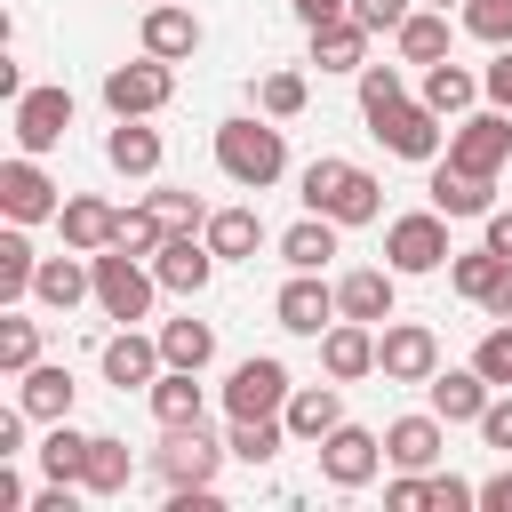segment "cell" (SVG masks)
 <instances>
[{
	"instance_id": "f546056e",
	"label": "cell",
	"mask_w": 512,
	"mask_h": 512,
	"mask_svg": "<svg viewBox=\"0 0 512 512\" xmlns=\"http://www.w3.org/2000/svg\"><path fill=\"white\" fill-rule=\"evenodd\" d=\"M328 256H336V216H312V208H304V224L280 232V264H288V272H320Z\"/></svg>"
},
{
	"instance_id": "ba28073f",
	"label": "cell",
	"mask_w": 512,
	"mask_h": 512,
	"mask_svg": "<svg viewBox=\"0 0 512 512\" xmlns=\"http://www.w3.org/2000/svg\"><path fill=\"white\" fill-rule=\"evenodd\" d=\"M448 160L456 168H472V176H496L504 160H512V112H464L456 128H448Z\"/></svg>"
},
{
	"instance_id": "74e56055",
	"label": "cell",
	"mask_w": 512,
	"mask_h": 512,
	"mask_svg": "<svg viewBox=\"0 0 512 512\" xmlns=\"http://www.w3.org/2000/svg\"><path fill=\"white\" fill-rule=\"evenodd\" d=\"M32 272H40L32 240H24V224H8V232H0V296H8V304L32 296Z\"/></svg>"
},
{
	"instance_id": "4316f807",
	"label": "cell",
	"mask_w": 512,
	"mask_h": 512,
	"mask_svg": "<svg viewBox=\"0 0 512 512\" xmlns=\"http://www.w3.org/2000/svg\"><path fill=\"white\" fill-rule=\"evenodd\" d=\"M16 408H24L32 424H64V416H72V376L48 368V360H32L24 384H16Z\"/></svg>"
},
{
	"instance_id": "9a60e30c",
	"label": "cell",
	"mask_w": 512,
	"mask_h": 512,
	"mask_svg": "<svg viewBox=\"0 0 512 512\" xmlns=\"http://www.w3.org/2000/svg\"><path fill=\"white\" fill-rule=\"evenodd\" d=\"M440 448H448V424L424 408V416H392L384 424V464L392 472H432L440 464Z\"/></svg>"
},
{
	"instance_id": "91938a15",
	"label": "cell",
	"mask_w": 512,
	"mask_h": 512,
	"mask_svg": "<svg viewBox=\"0 0 512 512\" xmlns=\"http://www.w3.org/2000/svg\"><path fill=\"white\" fill-rule=\"evenodd\" d=\"M432 8H448V0H432Z\"/></svg>"
},
{
	"instance_id": "d6986e66",
	"label": "cell",
	"mask_w": 512,
	"mask_h": 512,
	"mask_svg": "<svg viewBox=\"0 0 512 512\" xmlns=\"http://www.w3.org/2000/svg\"><path fill=\"white\" fill-rule=\"evenodd\" d=\"M432 208L440 216H488L496 208V176H472V168H456V160H432Z\"/></svg>"
},
{
	"instance_id": "b9f144b4",
	"label": "cell",
	"mask_w": 512,
	"mask_h": 512,
	"mask_svg": "<svg viewBox=\"0 0 512 512\" xmlns=\"http://www.w3.org/2000/svg\"><path fill=\"white\" fill-rule=\"evenodd\" d=\"M472 368L496 384V392H512V320H496L488 336H480V352H472Z\"/></svg>"
},
{
	"instance_id": "277c9868",
	"label": "cell",
	"mask_w": 512,
	"mask_h": 512,
	"mask_svg": "<svg viewBox=\"0 0 512 512\" xmlns=\"http://www.w3.org/2000/svg\"><path fill=\"white\" fill-rule=\"evenodd\" d=\"M368 136L392 152V160H440V112L424 104V96H400V104H384V112H368Z\"/></svg>"
},
{
	"instance_id": "e0dca14e",
	"label": "cell",
	"mask_w": 512,
	"mask_h": 512,
	"mask_svg": "<svg viewBox=\"0 0 512 512\" xmlns=\"http://www.w3.org/2000/svg\"><path fill=\"white\" fill-rule=\"evenodd\" d=\"M152 272H160V288H168V296H200V288H208V272H216V248H208V240H192V232H168V240H160V256H152Z\"/></svg>"
},
{
	"instance_id": "8992f818",
	"label": "cell",
	"mask_w": 512,
	"mask_h": 512,
	"mask_svg": "<svg viewBox=\"0 0 512 512\" xmlns=\"http://www.w3.org/2000/svg\"><path fill=\"white\" fill-rule=\"evenodd\" d=\"M440 368V336L424 320H384L376 328V376L384 384H432Z\"/></svg>"
},
{
	"instance_id": "1f68e13d",
	"label": "cell",
	"mask_w": 512,
	"mask_h": 512,
	"mask_svg": "<svg viewBox=\"0 0 512 512\" xmlns=\"http://www.w3.org/2000/svg\"><path fill=\"white\" fill-rule=\"evenodd\" d=\"M128 440H112V432H88V464H80V488L88 496H120L128 488Z\"/></svg>"
},
{
	"instance_id": "9f6ffc18",
	"label": "cell",
	"mask_w": 512,
	"mask_h": 512,
	"mask_svg": "<svg viewBox=\"0 0 512 512\" xmlns=\"http://www.w3.org/2000/svg\"><path fill=\"white\" fill-rule=\"evenodd\" d=\"M488 248L512 256V208H488Z\"/></svg>"
},
{
	"instance_id": "3957f363",
	"label": "cell",
	"mask_w": 512,
	"mask_h": 512,
	"mask_svg": "<svg viewBox=\"0 0 512 512\" xmlns=\"http://www.w3.org/2000/svg\"><path fill=\"white\" fill-rule=\"evenodd\" d=\"M88 264H96V304H104V320H120V328L152 320V288H160V272H144L128 248H96Z\"/></svg>"
},
{
	"instance_id": "ffe728a7",
	"label": "cell",
	"mask_w": 512,
	"mask_h": 512,
	"mask_svg": "<svg viewBox=\"0 0 512 512\" xmlns=\"http://www.w3.org/2000/svg\"><path fill=\"white\" fill-rule=\"evenodd\" d=\"M120 216H128V208H112V200H96V192H80V200H64V208H56L64 248H80V256L112 248V240H120Z\"/></svg>"
},
{
	"instance_id": "ab89813d",
	"label": "cell",
	"mask_w": 512,
	"mask_h": 512,
	"mask_svg": "<svg viewBox=\"0 0 512 512\" xmlns=\"http://www.w3.org/2000/svg\"><path fill=\"white\" fill-rule=\"evenodd\" d=\"M32 360H40V320L8 312V320H0V368H8V376H24Z\"/></svg>"
},
{
	"instance_id": "4fadbf2b",
	"label": "cell",
	"mask_w": 512,
	"mask_h": 512,
	"mask_svg": "<svg viewBox=\"0 0 512 512\" xmlns=\"http://www.w3.org/2000/svg\"><path fill=\"white\" fill-rule=\"evenodd\" d=\"M72 128V88H24L16 96V144L24 152H56Z\"/></svg>"
},
{
	"instance_id": "d590c367",
	"label": "cell",
	"mask_w": 512,
	"mask_h": 512,
	"mask_svg": "<svg viewBox=\"0 0 512 512\" xmlns=\"http://www.w3.org/2000/svg\"><path fill=\"white\" fill-rule=\"evenodd\" d=\"M240 464H272L280 448H288V424L280 416H232V440H224Z\"/></svg>"
},
{
	"instance_id": "7a4b0ae2",
	"label": "cell",
	"mask_w": 512,
	"mask_h": 512,
	"mask_svg": "<svg viewBox=\"0 0 512 512\" xmlns=\"http://www.w3.org/2000/svg\"><path fill=\"white\" fill-rule=\"evenodd\" d=\"M216 168H224L240 192H264V184H280V168H288V144H280V128H272V112H264V120H224V128H216Z\"/></svg>"
},
{
	"instance_id": "5bb4252c",
	"label": "cell",
	"mask_w": 512,
	"mask_h": 512,
	"mask_svg": "<svg viewBox=\"0 0 512 512\" xmlns=\"http://www.w3.org/2000/svg\"><path fill=\"white\" fill-rule=\"evenodd\" d=\"M0 208H8V224H40V216H56L64 200H56V184L40 176V152H16L8 168H0Z\"/></svg>"
},
{
	"instance_id": "816d5d0a",
	"label": "cell",
	"mask_w": 512,
	"mask_h": 512,
	"mask_svg": "<svg viewBox=\"0 0 512 512\" xmlns=\"http://www.w3.org/2000/svg\"><path fill=\"white\" fill-rule=\"evenodd\" d=\"M384 504H392V512H424V504H432V488H424V472H400V480L384 488Z\"/></svg>"
},
{
	"instance_id": "11a10c76",
	"label": "cell",
	"mask_w": 512,
	"mask_h": 512,
	"mask_svg": "<svg viewBox=\"0 0 512 512\" xmlns=\"http://www.w3.org/2000/svg\"><path fill=\"white\" fill-rule=\"evenodd\" d=\"M24 448V408H0V456Z\"/></svg>"
},
{
	"instance_id": "db71d44e",
	"label": "cell",
	"mask_w": 512,
	"mask_h": 512,
	"mask_svg": "<svg viewBox=\"0 0 512 512\" xmlns=\"http://www.w3.org/2000/svg\"><path fill=\"white\" fill-rule=\"evenodd\" d=\"M480 312H488V320H512V264L496 272V288H488V304H480Z\"/></svg>"
},
{
	"instance_id": "52a82bcc",
	"label": "cell",
	"mask_w": 512,
	"mask_h": 512,
	"mask_svg": "<svg viewBox=\"0 0 512 512\" xmlns=\"http://www.w3.org/2000/svg\"><path fill=\"white\" fill-rule=\"evenodd\" d=\"M168 96H176L168 56H136V64H112V72H104V104H112V120H144V112H160Z\"/></svg>"
},
{
	"instance_id": "4dcf8cb0",
	"label": "cell",
	"mask_w": 512,
	"mask_h": 512,
	"mask_svg": "<svg viewBox=\"0 0 512 512\" xmlns=\"http://www.w3.org/2000/svg\"><path fill=\"white\" fill-rule=\"evenodd\" d=\"M104 160H112L120 176H160V128H144V120H120V128L104 136Z\"/></svg>"
},
{
	"instance_id": "f6af8a7d",
	"label": "cell",
	"mask_w": 512,
	"mask_h": 512,
	"mask_svg": "<svg viewBox=\"0 0 512 512\" xmlns=\"http://www.w3.org/2000/svg\"><path fill=\"white\" fill-rule=\"evenodd\" d=\"M400 96H408L400 64H360V112H384V104H400Z\"/></svg>"
},
{
	"instance_id": "6f0895ef",
	"label": "cell",
	"mask_w": 512,
	"mask_h": 512,
	"mask_svg": "<svg viewBox=\"0 0 512 512\" xmlns=\"http://www.w3.org/2000/svg\"><path fill=\"white\" fill-rule=\"evenodd\" d=\"M480 504H488V512H512V472H496V480H480Z\"/></svg>"
},
{
	"instance_id": "680465c9",
	"label": "cell",
	"mask_w": 512,
	"mask_h": 512,
	"mask_svg": "<svg viewBox=\"0 0 512 512\" xmlns=\"http://www.w3.org/2000/svg\"><path fill=\"white\" fill-rule=\"evenodd\" d=\"M16 504H24V480H16V472H8V456H0V512H16Z\"/></svg>"
},
{
	"instance_id": "681fc988",
	"label": "cell",
	"mask_w": 512,
	"mask_h": 512,
	"mask_svg": "<svg viewBox=\"0 0 512 512\" xmlns=\"http://www.w3.org/2000/svg\"><path fill=\"white\" fill-rule=\"evenodd\" d=\"M352 16H360L368 32H400V24H408V0H352Z\"/></svg>"
},
{
	"instance_id": "ee69618b",
	"label": "cell",
	"mask_w": 512,
	"mask_h": 512,
	"mask_svg": "<svg viewBox=\"0 0 512 512\" xmlns=\"http://www.w3.org/2000/svg\"><path fill=\"white\" fill-rule=\"evenodd\" d=\"M304 96H312V88H304V72H264V88H256V104H264L272 120H296V112H304Z\"/></svg>"
},
{
	"instance_id": "f907efd6",
	"label": "cell",
	"mask_w": 512,
	"mask_h": 512,
	"mask_svg": "<svg viewBox=\"0 0 512 512\" xmlns=\"http://www.w3.org/2000/svg\"><path fill=\"white\" fill-rule=\"evenodd\" d=\"M480 96H488L496 112H512V48H496V64L480 72Z\"/></svg>"
},
{
	"instance_id": "cb8c5ba5",
	"label": "cell",
	"mask_w": 512,
	"mask_h": 512,
	"mask_svg": "<svg viewBox=\"0 0 512 512\" xmlns=\"http://www.w3.org/2000/svg\"><path fill=\"white\" fill-rule=\"evenodd\" d=\"M280 424H288V440H328L336 424H344V400H336V384H296L288 392V408H280Z\"/></svg>"
},
{
	"instance_id": "d6a6232c",
	"label": "cell",
	"mask_w": 512,
	"mask_h": 512,
	"mask_svg": "<svg viewBox=\"0 0 512 512\" xmlns=\"http://www.w3.org/2000/svg\"><path fill=\"white\" fill-rule=\"evenodd\" d=\"M472 96H480V80H472L464 64H448V56H440V64H424V104H432L440 120H464V112H472Z\"/></svg>"
},
{
	"instance_id": "f5cc1de1",
	"label": "cell",
	"mask_w": 512,
	"mask_h": 512,
	"mask_svg": "<svg viewBox=\"0 0 512 512\" xmlns=\"http://www.w3.org/2000/svg\"><path fill=\"white\" fill-rule=\"evenodd\" d=\"M296 16H304V32H312V24H336V16H352V0H296Z\"/></svg>"
},
{
	"instance_id": "ac0fdd59",
	"label": "cell",
	"mask_w": 512,
	"mask_h": 512,
	"mask_svg": "<svg viewBox=\"0 0 512 512\" xmlns=\"http://www.w3.org/2000/svg\"><path fill=\"white\" fill-rule=\"evenodd\" d=\"M424 392H432V416H440V424H480V408L496 400V384H488L480 368H432Z\"/></svg>"
},
{
	"instance_id": "7dc6e473",
	"label": "cell",
	"mask_w": 512,
	"mask_h": 512,
	"mask_svg": "<svg viewBox=\"0 0 512 512\" xmlns=\"http://www.w3.org/2000/svg\"><path fill=\"white\" fill-rule=\"evenodd\" d=\"M424 488H432V512H464V504H480V488L456 480V472H424Z\"/></svg>"
},
{
	"instance_id": "9c48e42d",
	"label": "cell",
	"mask_w": 512,
	"mask_h": 512,
	"mask_svg": "<svg viewBox=\"0 0 512 512\" xmlns=\"http://www.w3.org/2000/svg\"><path fill=\"white\" fill-rule=\"evenodd\" d=\"M288 368L272 360V352H248L232 376H224V416H280L288 408Z\"/></svg>"
},
{
	"instance_id": "bcb514c9",
	"label": "cell",
	"mask_w": 512,
	"mask_h": 512,
	"mask_svg": "<svg viewBox=\"0 0 512 512\" xmlns=\"http://www.w3.org/2000/svg\"><path fill=\"white\" fill-rule=\"evenodd\" d=\"M152 208H160V224H168V232H200V224H208L200 192H176V184H160V192H152Z\"/></svg>"
},
{
	"instance_id": "6da1fadb",
	"label": "cell",
	"mask_w": 512,
	"mask_h": 512,
	"mask_svg": "<svg viewBox=\"0 0 512 512\" xmlns=\"http://www.w3.org/2000/svg\"><path fill=\"white\" fill-rule=\"evenodd\" d=\"M296 184H304V208H312V216H336V224H376V216H384V184H376L360 160L320 152Z\"/></svg>"
},
{
	"instance_id": "8d00e7d4",
	"label": "cell",
	"mask_w": 512,
	"mask_h": 512,
	"mask_svg": "<svg viewBox=\"0 0 512 512\" xmlns=\"http://www.w3.org/2000/svg\"><path fill=\"white\" fill-rule=\"evenodd\" d=\"M160 352H168V368H208L216 360V328L208 320H168L160 328Z\"/></svg>"
},
{
	"instance_id": "2e32d148",
	"label": "cell",
	"mask_w": 512,
	"mask_h": 512,
	"mask_svg": "<svg viewBox=\"0 0 512 512\" xmlns=\"http://www.w3.org/2000/svg\"><path fill=\"white\" fill-rule=\"evenodd\" d=\"M160 368H168L160 336H136V328H120V336L104 344V384H120V392H152V384H160Z\"/></svg>"
},
{
	"instance_id": "836d02e7",
	"label": "cell",
	"mask_w": 512,
	"mask_h": 512,
	"mask_svg": "<svg viewBox=\"0 0 512 512\" xmlns=\"http://www.w3.org/2000/svg\"><path fill=\"white\" fill-rule=\"evenodd\" d=\"M392 40H400L408 64H440V56H448V16H440V8H408V24H400Z\"/></svg>"
},
{
	"instance_id": "60d3db41",
	"label": "cell",
	"mask_w": 512,
	"mask_h": 512,
	"mask_svg": "<svg viewBox=\"0 0 512 512\" xmlns=\"http://www.w3.org/2000/svg\"><path fill=\"white\" fill-rule=\"evenodd\" d=\"M160 240H168V224H160V208L144 200V208L120 216V240H112V248H128V256H160Z\"/></svg>"
},
{
	"instance_id": "8fae6325",
	"label": "cell",
	"mask_w": 512,
	"mask_h": 512,
	"mask_svg": "<svg viewBox=\"0 0 512 512\" xmlns=\"http://www.w3.org/2000/svg\"><path fill=\"white\" fill-rule=\"evenodd\" d=\"M384 472V440L368 432V424H336L328 440H320V480L328 488H368Z\"/></svg>"
},
{
	"instance_id": "603a6c76",
	"label": "cell",
	"mask_w": 512,
	"mask_h": 512,
	"mask_svg": "<svg viewBox=\"0 0 512 512\" xmlns=\"http://www.w3.org/2000/svg\"><path fill=\"white\" fill-rule=\"evenodd\" d=\"M320 368H328L336 384L376 376V328H368V320H336V328L320 336Z\"/></svg>"
},
{
	"instance_id": "30bf717a",
	"label": "cell",
	"mask_w": 512,
	"mask_h": 512,
	"mask_svg": "<svg viewBox=\"0 0 512 512\" xmlns=\"http://www.w3.org/2000/svg\"><path fill=\"white\" fill-rule=\"evenodd\" d=\"M232 448H216L200 424H176L168 440H160V456H152V472H160V488H216V464H224Z\"/></svg>"
},
{
	"instance_id": "f35d334b",
	"label": "cell",
	"mask_w": 512,
	"mask_h": 512,
	"mask_svg": "<svg viewBox=\"0 0 512 512\" xmlns=\"http://www.w3.org/2000/svg\"><path fill=\"white\" fill-rule=\"evenodd\" d=\"M80 464H88V432H72V416L48 424V440H40V472H48V480H80Z\"/></svg>"
},
{
	"instance_id": "d4e9b609",
	"label": "cell",
	"mask_w": 512,
	"mask_h": 512,
	"mask_svg": "<svg viewBox=\"0 0 512 512\" xmlns=\"http://www.w3.org/2000/svg\"><path fill=\"white\" fill-rule=\"evenodd\" d=\"M152 416H160V432H176V424H208L200 368H160V384H152Z\"/></svg>"
},
{
	"instance_id": "7402d4cb",
	"label": "cell",
	"mask_w": 512,
	"mask_h": 512,
	"mask_svg": "<svg viewBox=\"0 0 512 512\" xmlns=\"http://www.w3.org/2000/svg\"><path fill=\"white\" fill-rule=\"evenodd\" d=\"M392 280H400L392 264H384V272H376V264L344 272V280H336V312H344V320H368V328H384V320H392Z\"/></svg>"
},
{
	"instance_id": "83f0119b",
	"label": "cell",
	"mask_w": 512,
	"mask_h": 512,
	"mask_svg": "<svg viewBox=\"0 0 512 512\" xmlns=\"http://www.w3.org/2000/svg\"><path fill=\"white\" fill-rule=\"evenodd\" d=\"M312 64H320V72H360V64H368V24H360V16L312 24Z\"/></svg>"
},
{
	"instance_id": "e575fe53",
	"label": "cell",
	"mask_w": 512,
	"mask_h": 512,
	"mask_svg": "<svg viewBox=\"0 0 512 512\" xmlns=\"http://www.w3.org/2000/svg\"><path fill=\"white\" fill-rule=\"evenodd\" d=\"M504 264H512V256H496V248L480 240V248H464V256L448 264V288H456L464 304H488V288H496V272H504Z\"/></svg>"
},
{
	"instance_id": "7bdbcfd3",
	"label": "cell",
	"mask_w": 512,
	"mask_h": 512,
	"mask_svg": "<svg viewBox=\"0 0 512 512\" xmlns=\"http://www.w3.org/2000/svg\"><path fill=\"white\" fill-rule=\"evenodd\" d=\"M464 32L488 48H512V0H464Z\"/></svg>"
},
{
	"instance_id": "7c38bea8",
	"label": "cell",
	"mask_w": 512,
	"mask_h": 512,
	"mask_svg": "<svg viewBox=\"0 0 512 512\" xmlns=\"http://www.w3.org/2000/svg\"><path fill=\"white\" fill-rule=\"evenodd\" d=\"M272 320H280L288 336H328L344 312H336V288H328L320 272H296V280L272 296Z\"/></svg>"
},
{
	"instance_id": "c3c4849f",
	"label": "cell",
	"mask_w": 512,
	"mask_h": 512,
	"mask_svg": "<svg viewBox=\"0 0 512 512\" xmlns=\"http://www.w3.org/2000/svg\"><path fill=\"white\" fill-rule=\"evenodd\" d=\"M480 440H488V448H504V456H512V392H504V400H488V408H480Z\"/></svg>"
},
{
	"instance_id": "5b68a950",
	"label": "cell",
	"mask_w": 512,
	"mask_h": 512,
	"mask_svg": "<svg viewBox=\"0 0 512 512\" xmlns=\"http://www.w3.org/2000/svg\"><path fill=\"white\" fill-rule=\"evenodd\" d=\"M456 248H448V216L440 208H416V216H392L384 224V264L408 280V272H440Z\"/></svg>"
},
{
	"instance_id": "484cf974",
	"label": "cell",
	"mask_w": 512,
	"mask_h": 512,
	"mask_svg": "<svg viewBox=\"0 0 512 512\" xmlns=\"http://www.w3.org/2000/svg\"><path fill=\"white\" fill-rule=\"evenodd\" d=\"M192 48H200V16L176 8V0H152V8H144V56H168V64H176V56H192Z\"/></svg>"
},
{
	"instance_id": "44dd1931",
	"label": "cell",
	"mask_w": 512,
	"mask_h": 512,
	"mask_svg": "<svg viewBox=\"0 0 512 512\" xmlns=\"http://www.w3.org/2000/svg\"><path fill=\"white\" fill-rule=\"evenodd\" d=\"M32 296L48 304V312H72L80 296H96V264L72 248V256H40V272H32Z\"/></svg>"
},
{
	"instance_id": "f1b7e54d",
	"label": "cell",
	"mask_w": 512,
	"mask_h": 512,
	"mask_svg": "<svg viewBox=\"0 0 512 512\" xmlns=\"http://www.w3.org/2000/svg\"><path fill=\"white\" fill-rule=\"evenodd\" d=\"M200 240L216 248V264H240V256L264 248V216H256V208H216V216L200 224Z\"/></svg>"
}]
</instances>
